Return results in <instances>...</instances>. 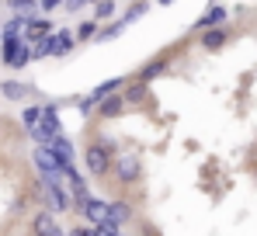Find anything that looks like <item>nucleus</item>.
Returning <instances> with one entry per match:
<instances>
[{
  "instance_id": "1",
  "label": "nucleus",
  "mask_w": 257,
  "mask_h": 236,
  "mask_svg": "<svg viewBox=\"0 0 257 236\" xmlns=\"http://www.w3.org/2000/svg\"><path fill=\"white\" fill-rule=\"evenodd\" d=\"M0 63L4 66H28L32 63V45L25 42V35H4V45H0Z\"/></svg>"
},
{
  "instance_id": "2",
  "label": "nucleus",
  "mask_w": 257,
  "mask_h": 236,
  "mask_svg": "<svg viewBox=\"0 0 257 236\" xmlns=\"http://www.w3.org/2000/svg\"><path fill=\"white\" fill-rule=\"evenodd\" d=\"M59 132H63V122H59V104H45V108H42V118L28 129V136H32L35 143H42V146L52 139V136H59Z\"/></svg>"
},
{
  "instance_id": "3",
  "label": "nucleus",
  "mask_w": 257,
  "mask_h": 236,
  "mask_svg": "<svg viewBox=\"0 0 257 236\" xmlns=\"http://www.w3.org/2000/svg\"><path fill=\"white\" fill-rule=\"evenodd\" d=\"M84 167L90 177H108L111 174V146L108 143H90L84 150Z\"/></svg>"
},
{
  "instance_id": "4",
  "label": "nucleus",
  "mask_w": 257,
  "mask_h": 236,
  "mask_svg": "<svg viewBox=\"0 0 257 236\" xmlns=\"http://www.w3.org/2000/svg\"><path fill=\"white\" fill-rule=\"evenodd\" d=\"M42 191L49 195V201H52L56 212H73V198L63 188V174H59V170H56V174H42Z\"/></svg>"
},
{
  "instance_id": "5",
  "label": "nucleus",
  "mask_w": 257,
  "mask_h": 236,
  "mask_svg": "<svg viewBox=\"0 0 257 236\" xmlns=\"http://www.w3.org/2000/svg\"><path fill=\"white\" fill-rule=\"evenodd\" d=\"M111 170L118 177V184H136L143 177V163L136 153H122V157H111Z\"/></svg>"
},
{
  "instance_id": "6",
  "label": "nucleus",
  "mask_w": 257,
  "mask_h": 236,
  "mask_svg": "<svg viewBox=\"0 0 257 236\" xmlns=\"http://www.w3.org/2000/svg\"><path fill=\"white\" fill-rule=\"evenodd\" d=\"M73 208H77V212H84L87 219H90V226H101V222L108 219V201H101V198L77 195V198H73Z\"/></svg>"
},
{
  "instance_id": "7",
  "label": "nucleus",
  "mask_w": 257,
  "mask_h": 236,
  "mask_svg": "<svg viewBox=\"0 0 257 236\" xmlns=\"http://www.w3.org/2000/svg\"><path fill=\"white\" fill-rule=\"evenodd\" d=\"M0 97L4 101H32L35 97V87L32 83H21V80H4L0 83Z\"/></svg>"
},
{
  "instance_id": "8",
  "label": "nucleus",
  "mask_w": 257,
  "mask_h": 236,
  "mask_svg": "<svg viewBox=\"0 0 257 236\" xmlns=\"http://www.w3.org/2000/svg\"><path fill=\"white\" fill-rule=\"evenodd\" d=\"M45 45H49V56H70L77 39H73V32H49Z\"/></svg>"
},
{
  "instance_id": "9",
  "label": "nucleus",
  "mask_w": 257,
  "mask_h": 236,
  "mask_svg": "<svg viewBox=\"0 0 257 236\" xmlns=\"http://www.w3.org/2000/svg\"><path fill=\"white\" fill-rule=\"evenodd\" d=\"M125 108H128V104H125V97H122V90L97 97V115H101V118H118Z\"/></svg>"
},
{
  "instance_id": "10",
  "label": "nucleus",
  "mask_w": 257,
  "mask_h": 236,
  "mask_svg": "<svg viewBox=\"0 0 257 236\" xmlns=\"http://www.w3.org/2000/svg\"><path fill=\"white\" fill-rule=\"evenodd\" d=\"M226 18H229V14H226V7L212 4V7H209V11H205V14H202V18L195 21V32H205V28H219V25H226Z\"/></svg>"
},
{
  "instance_id": "11",
  "label": "nucleus",
  "mask_w": 257,
  "mask_h": 236,
  "mask_svg": "<svg viewBox=\"0 0 257 236\" xmlns=\"http://www.w3.org/2000/svg\"><path fill=\"white\" fill-rule=\"evenodd\" d=\"M226 39H229V32L219 25V28H205L202 32V49H209V52H215V49H222L226 45Z\"/></svg>"
},
{
  "instance_id": "12",
  "label": "nucleus",
  "mask_w": 257,
  "mask_h": 236,
  "mask_svg": "<svg viewBox=\"0 0 257 236\" xmlns=\"http://www.w3.org/2000/svg\"><path fill=\"white\" fill-rule=\"evenodd\" d=\"M164 70H167V59L160 56V59H153V63H146V66L139 70V77H136V80L150 87V83H153V80H157V77H164Z\"/></svg>"
},
{
  "instance_id": "13",
  "label": "nucleus",
  "mask_w": 257,
  "mask_h": 236,
  "mask_svg": "<svg viewBox=\"0 0 257 236\" xmlns=\"http://www.w3.org/2000/svg\"><path fill=\"white\" fill-rule=\"evenodd\" d=\"M35 167H39L42 174H56V170H59V163H56V153H52L49 146H42V143H39V150H35Z\"/></svg>"
},
{
  "instance_id": "14",
  "label": "nucleus",
  "mask_w": 257,
  "mask_h": 236,
  "mask_svg": "<svg viewBox=\"0 0 257 236\" xmlns=\"http://www.w3.org/2000/svg\"><path fill=\"white\" fill-rule=\"evenodd\" d=\"M32 233L35 236H52L56 233V215H52V212H39V215L32 219Z\"/></svg>"
},
{
  "instance_id": "15",
  "label": "nucleus",
  "mask_w": 257,
  "mask_h": 236,
  "mask_svg": "<svg viewBox=\"0 0 257 236\" xmlns=\"http://www.w3.org/2000/svg\"><path fill=\"white\" fill-rule=\"evenodd\" d=\"M122 97H125V104H143L146 101V83H139V80H132L122 87Z\"/></svg>"
},
{
  "instance_id": "16",
  "label": "nucleus",
  "mask_w": 257,
  "mask_h": 236,
  "mask_svg": "<svg viewBox=\"0 0 257 236\" xmlns=\"http://www.w3.org/2000/svg\"><path fill=\"white\" fill-rule=\"evenodd\" d=\"M108 219H115V222H128L132 219V205L128 201H108Z\"/></svg>"
},
{
  "instance_id": "17",
  "label": "nucleus",
  "mask_w": 257,
  "mask_h": 236,
  "mask_svg": "<svg viewBox=\"0 0 257 236\" xmlns=\"http://www.w3.org/2000/svg\"><path fill=\"white\" fill-rule=\"evenodd\" d=\"M128 25L125 21H111V25H104V28H97V35H94V42H108V39H115V35H122Z\"/></svg>"
},
{
  "instance_id": "18",
  "label": "nucleus",
  "mask_w": 257,
  "mask_h": 236,
  "mask_svg": "<svg viewBox=\"0 0 257 236\" xmlns=\"http://www.w3.org/2000/svg\"><path fill=\"white\" fill-rule=\"evenodd\" d=\"M122 87H125V80H122V77H111V80H104V83H97V87H94V97L115 94V90H122Z\"/></svg>"
},
{
  "instance_id": "19",
  "label": "nucleus",
  "mask_w": 257,
  "mask_h": 236,
  "mask_svg": "<svg viewBox=\"0 0 257 236\" xmlns=\"http://www.w3.org/2000/svg\"><path fill=\"white\" fill-rule=\"evenodd\" d=\"M111 14H115V0H97V4H94V21H97V25L108 21Z\"/></svg>"
},
{
  "instance_id": "20",
  "label": "nucleus",
  "mask_w": 257,
  "mask_h": 236,
  "mask_svg": "<svg viewBox=\"0 0 257 236\" xmlns=\"http://www.w3.org/2000/svg\"><path fill=\"white\" fill-rule=\"evenodd\" d=\"M94 35H97V21H94V18H90V21H80V28L73 32V39H77V42H90Z\"/></svg>"
},
{
  "instance_id": "21",
  "label": "nucleus",
  "mask_w": 257,
  "mask_h": 236,
  "mask_svg": "<svg viewBox=\"0 0 257 236\" xmlns=\"http://www.w3.org/2000/svg\"><path fill=\"white\" fill-rule=\"evenodd\" d=\"M146 11H150V4H146V0H136V4H128V11H125V18H122V21L132 25V21H139Z\"/></svg>"
},
{
  "instance_id": "22",
  "label": "nucleus",
  "mask_w": 257,
  "mask_h": 236,
  "mask_svg": "<svg viewBox=\"0 0 257 236\" xmlns=\"http://www.w3.org/2000/svg\"><path fill=\"white\" fill-rule=\"evenodd\" d=\"M7 7L18 11V14H35L39 11V0H7Z\"/></svg>"
},
{
  "instance_id": "23",
  "label": "nucleus",
  "mask_w": 257,
  "mask_h": 236,
  "mask_svg": "<svg viewBox=\"0 0 257 236\" xmlns=\"http://www.w3.org/2000/svg\"><path fill=\"white\" fill-rule=\"evenodd\" d=\"M39 118H42V104H28V108L21 111V122H25V129H32Z\"/></svg>"
},
{
  "instance_id": "24",
  "label": "nucleus",
  "mask_w": 257,
  "mask_h": 236,
  "mask_svg": "<svg viewBox=\"0 0 257 236\" xmlns=\"http://www.w3.org/2000/svg\"><path fill=\"white\" fill-rule=\"evenodd\" d=\"M118 233H122V222H115V219H104L97 226V236H118Z\"/></svg>"
},
{
  "instance_id": "25",
  "label": "nucleus",
  "mask_w": 257,
  "mask_h": 236,
  "mask_svg": "<svg viewBox=\"0 0 257 236\" xmlns=\"http://www.w3.org/2000/svg\"><path fill=\"white\" fill-rule=\"evenodd\" d=\"M77 111H80V115H94V111H97V97H94V94H90V97H84V101H77Z\"/></svg>"
},
{
  "instance_id": "26",
  "label": "nucleus",
  "mask_w": 257,
  "mask_h": 236,
  "mask_svg": "<svg viewBox=\"0 0 257 236\" xmlns=\"http://www.w3.org/2000/svg\"><path fill=\"white\" fill-rule=\"evenodd\" d=\"M70 236H97V226H80V229H73Z\"/></svg>"
},
{
  "instance_id": "27",
  "label": "nucleus",
  "mask_w": 257,
  "mask_h": 236,
  "mask_svg": "<svg viewBox=\"0 0 257 236\" xmlns=\"http://www.w3.org/2000/svg\"><path fill=\"white\" fill-rule=\"evenodd\" d=\"M59 4H63V0H39V7H42V11H52V7H59Z\"/></svg>"
},
{
  "instance_id": "28",
  "label": "nucleus",
  "mask_w": 257,
  "mask_h": 236,
  "mask_svg": "<svg viewBox=\"0 0 257 236\" xmlns=\"http://www.w3.org/2000/svg\"><path fill=\"white\" fill-rule=\"evenodd\" d=\"M63 4H66V7H70V11H80V7H84L87 0H63Z\"/></svg>"
},
{
  "instance_id": "29",
  "label": "nucleus",
  "mask_w": 257,
  "mask_h": 236,
  "mask_svg": "<svg viewBox=\"0 0 257 236\" xmlns=\"http://www.w3.org/2000/svg\"><path fill=\"white\" fill-rule=\"evenodd\" d=\"M157 4H160V7H171V4H174V0H157Z\"/></svg>"
},
{
  "instance_id": "30",
  "label": "nucleus",
  "mask_w": 257,
  "mask_h": 236,
  "mask_svg": "<svg viewBox=\"0 0 257 236\" xmlns=\"http://www.w3.org/2000/svg\"><path fill=\"white\" fill-rule=\"evenodd\" d=\"M52 236H66V233H59V226H56V233H52Z\"/></svg>"
},
{
  "instance_id": "31",
  "label": "nucleus",
  "mask_w": 257,
  "mask_h": 236,
  "mask_svg": "<svg viewBox=\"0 0 257 236\" xmlns=\"http://www.w3.org/2000/svg\"><path fill=\"white\" fill-rule=\"evenodd\" d=\"M143 236H157V233H143Z\"/></svg>"
},
{
  "instance_id": "32",
  "label": "nucleus",
  "mask_w": 257,
  "mask_h": 236,
  "mask_svg": "<svg viewBox=\"0 0 257 236\" xmlns=\"http://www.w3.org/2000/svg\"><path fill=\"white\" fill-rule=\"evenodd\" d=\"M87 4H97V0H87Z\"/></svg>"
},
{
  "instance_id": "33",
  "label": "nucleus",
  "mask_w": 257,
  "mask_h": 236,
  "mask_svg": "<svg viewBox=\"0 0 257 236\" xmlns=\"http://www.w3.org/2000/svg\"><path fill=\"white\" fill-rule=\"evenodd\" d=\"M118 236H125V233H118Z\"/></svg>"
},
{
  "instance_id": "34",
  "label": "nucleus",
  "mask_w": 257,
  "mask_h": 236,
  "mask_svg": "<svg viewBox=\"0 0 257 236\" xmlns=\"http://www.w3.org/2000/svg\"><path fill=\"white\" fill-rule=\"evenodd\" d=\"M0 4H4V0H0Z\"/></svg>"
}]
</instances>
